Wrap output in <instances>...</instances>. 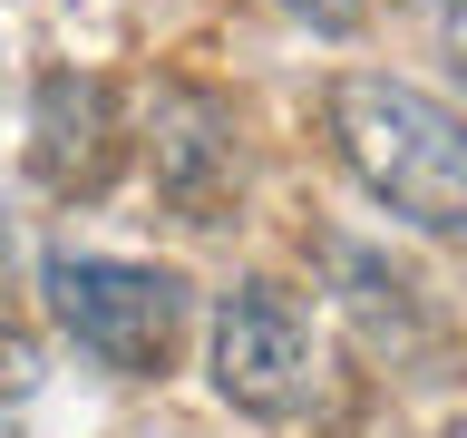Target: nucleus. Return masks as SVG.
Instances as JSON below:
<instances>
[{
    "label": "nucleus",
    "mask_w": 467,
    "mask_h": 438,
    "mask_svg": "<svg viewBox=\"0 0 467 438\" xmlns=\"http://www.w3.org/2000/svg\"><path fill=\"white\" fill-rule=\"evenodd\" d=\"M331 137L389 214L467 244V117L458 108H438L409 78H341L331 88Z\"/></svg>",
    "instance_id": "obj_1"
},
{
    "label": "nucleus",
    "mask_w": 467,
    "mask_h": 438,
    "mask_svg": "<svg viewBox=\"0 0 467 438\" xmlns=\"http://www.w3.org/2000/svg\"><path fill=\"white\" fill-rule=\"evenodd\" d=\"M39 292H49V321L117 380L166 370L175 331H185V283L156 273V263H117V254H49L39 263Z\"/></svg>",
    "instance_id": "obj_2"
},
{
    "label": "nucleus",
    "mask_w": 467,
    "mask_h": 438,
    "mask_svg": "<svg viewBox=\"0 0 467 438\" xmlns=\"http://www.w3.org/2000/svg\"><path fill=\"white\" fill-rule=\"evenodd\" d=\"M312 321L292 302L283 283H244L214 312V390L234 409H254V419H292V409H312Z\"/></svg>",
    "instance_id": "obj_3"
},
{
    "label": "nucleus",
    "mask_w": 467,
    "mask_h": 438,
    "mask_svg": "<svg viewBox=\"0 0 467 438\" xmlns=\"http://www.w3.org/2000/svg\"><path fill=\"white\" fill-rule=\"evenodd\" d=\"M29 166H39V185H58V195H98L108 166H117V98L98 78H68V68H58V78L39 88Z\"/></svg>",
    "instance_id": "obj_4"
},
{
    "label": "nucleus",
    "mask_w": 467,
    "mask_h": 438,
    "mask_svg": "<svg viewBox=\"0 0 467 438\" xmlns=\"http://www.w3.org/2000/svg\"><path fill=\"white\" fill-rule=\"evenodd\" d=\"M29 390H39V350H29L20 331H0V409H20Z\"/></svg>",
    "instance_id": "obj_5"
},
{
    "label": "nucleus",
    "mask_w": 467,
    "mask_h": 438,
    "mask_svg": "<svg viewBox=\"0 0 467 438\" xmlns=\"http://www.w3.org/2000/svg\"><path fill=\"white\" fill-rule=\"evenodd\" d=\"M448 58H458V78H467V0L448 10Z\"/></svg>",
    "instance_id": "obj_6"
},
{
    "label": "nucleus",
    "mask_w": 467,
    "mask_h": 438,
    "mask_svg": "<svg viewBox=\"0 0 467 438\" xmlns=\"http://www.w3.org/2000/svg\"><path fill=\"white\" fill-rule=\"evenodd\" d=\"M321 20H350V0H321Z\"/></svg>",
    "instance_id": "obj_7"
},
{
    "label": "nucleus",
    "mask_w": 467,
    "mask_h": 438,
    "mask_svg": "<svg viewBox=\"0 0 467 438\" xmlns=\"http://www.w3.org/2000/svg\"><path fill=\"white\" fill-rule=\"evenodd\" d=\"M0 263H10V224H0Z\"/></svg>",
    "instance_id": "obj_8"
},
{
    "label": "nucleus",
    "mask_w": 467,
    "mask_h": 438,
    "mask_svg": "<svg viewBox=\"0 0 467 438\" xmlns=\"http://www.w3.org/2000/svg\"><path fill=\"white\" fill-rule=\"evenodd\" d=\"M448 438H467V429H448Z\"/></svg>",
    "instance_id": "obj_9"
}]
</instances>
